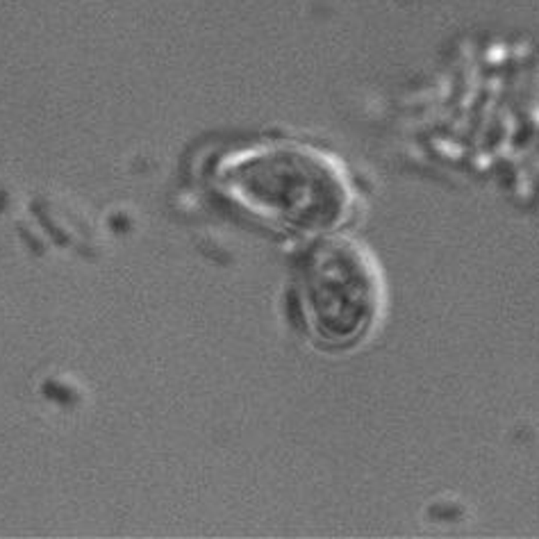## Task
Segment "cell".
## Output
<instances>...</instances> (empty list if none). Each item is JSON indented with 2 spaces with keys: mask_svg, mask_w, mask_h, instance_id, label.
I'll return each mask as SVG.
<instances>
[{
  "mask_svg": "<svg viewBox=\"0 0 539 539\" xmlns=\"http://www.w3.org/2000/svg\"><path fill=\"white\" fill-rule=\"evenodd\" d=\"M228 202L276 232L328 235L350 209V184L332 157L310 146L267 141L235 150L214 171Z\"/></svg>",
  "mask_w": 539,
  "mask_h": 539,
  "instance_id": "cell-1",
  "label": "cell"
},
{
  "mask_svg": "<svg viewBox=\"0 0 539 539\" xmlns=\"http://www.w3.org/2000/svg\"><path fill=\"white\" fill-rule=\"evenodd\" d=\"M294 296L307 332L332 348L353 346L380 312V276L364 249L325 237L296 273Z\"/></svg>",
  "mask_w": 539,
  "mask_h": 539,
  "instance_id": "cell-2",
  "label": "cell"
}]
</instances>
